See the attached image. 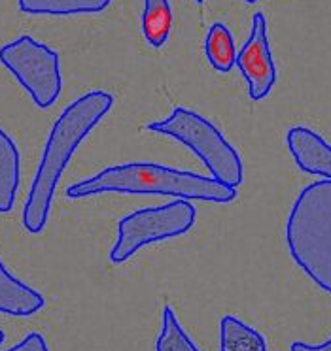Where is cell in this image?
Masks as SVG:
<instances>
[{
    "mask_svg": "<svg viewBox=\"0 0 331 351\" xmlns=\"http://www.w3.org/2000/svg\"><path fill=\"white\" fill-rule=\"evenodd\" d=\"M112 104L114 99L110 93H85L84 97L65 108V112L54 123L23 208V225L31 234L44 230L62 170L67 168L78 145L110 112Z\"/></svg>",
    "mask_w": 331,
    "mask_h": 351,
    "instance_id": "obj_1",
    "label": "cell"
},
{
    "mask_svg": "<svg viewBox=\"0 0 331 351\" xmlns=\"http://www.w3.org/2000/svg\"><path fill=\"white\" fill-rule=\"evenodd\" d=\"M100 193H127V195H170L184 200H205L225 204L237 197L235 187L214 178L184 172L176 168L152 162H127L104 168L67 189L69 199H85Z\"/></svg>",
    "mask_w": 331,
    "mask_h": 351,
    "instance_id": "obj_2",
    "label": "cell"
},
{
    "mask_svg": "<svg viewBox=\"0 0 331 351\" xmlns=\"http://www.w3.org/2000/svg\"><path fill=\"white\" fill-rule=\"evenodd\" d=\"M286 244L310 282L331 295V180L299 193L286 221Z\"/></svg>",
    "mask_w": 331,
    "mask_h": 351,
    "instance_id": "obj_3",
    "label": "cell"
},
{
    "mask_svg": "<svg viewBox=\"0 0 331 351\" xmlns=\"http://www.w3.org/2000/svg\"><path fill=\"white\" fill-rule=\"evenodd\" d=\"M148 130L165 134L187 145L205 167L214 176V180L229 187H239L244 180L242 160L235 147L229 145L224 134L203 115L195 114L187 108H174L169 117L163 121L148 125Z\"/></svg>",
    "mask_w": 331,
    "mask_h": 351,
    "instance_id": "obj_4",
    "label": "cell"
},
{
    "mask_svg": "<svg viewBox=\"0 0 331 351\" xmlns=\"http://www.w3.org/2000/svg\"><path fill=\"white\" fill-rule=\"evenodd\" d=\"M195 215V208L184 199L125 215L117 225V240L110 252V261L124 265L144 245L184 234L193 227Z\"/></svg>",
    "mask_w": 331,
    "mask_h": 351,
    "instance_id": "obj_5",
    "label": "cell"
},
{
    "mask_svg": "<svg viewBox=\"0 0 331 351\" xmlns=\"http://www.w3.org/2000/svg\"><path fill=\"white\" fill-rule=\"evenodd\" d=\"M0 62L10 70L32 102L42 110L52 108L62 89L61 62L52 47L31 36H19L0 47Z\"/></svg>",
    "mask_w": 331,
    "mask_h": 351,
    "instance_id": "obj_6",
    "label": "cell"
},
{
    "mask_svg": "<svg viewBox=\"0 0 331 351\" xmlns=\"http://www.w3.org/2000/svg\"><path fill=\"white\" fill-rule=\"evenodd\" d=\"M237 66L248 84L252 100H263L277 82V66L273 61L267 36V19L262 12L252 17V31L237 53Z\"/></svg>",
    "mask_w": 331,
    "mask_h": 351,
    "instance_id": "obj_7",
    "label": "cell"
},
{
    "mask_svg": "<svg viewBox=\"0 0 331 351\" xmlns=\"http://www.w3.org/2000/svg\"><path fill=\"white\" fill-rule=\"evenodd\" d=\"M286 144L303 172L331 180V145L320 134L307 127H293L288 130Z\"/></svg>",
    "mask_w": 331,
    "mask_h": 351,
    "instance_id": "obj_8",
    "label": "cell"
},
{
    "mask_svg": "<svg viewBox=\"0 0 331 351\" xmlns=\"http://www.w3.org/2000/svg\"><path fill=\"white\" fill-rule=\"evenodd\" d=\"M44 306L46 300L38 291L10 274L0 261V313L27 317L40 312Z\"/></svg>",
    "mask_w": 331,
    "mask_h": 351,
    "instance_id": "obj_9",
    "label": "cell"
},
{
    "mask_svg": "<svg viewBox=\"0 0 331 351\" xmlns=\"http://www.w3.org/2000/svg\"><path fill=\"white\" fill-rule=\"evenodd\" d=\"M21 162L14 140L0 129V214H8L16 204Z\"/></svg>",
    "mask_w": 331,
    "mask_h": 351,
    "instance_id": "obj_10",
    "label": "cell"
},
{
    "mask_svg": "<svg viewBox=\"0 0 331 351\" xmlns=\"http://www.w3.org/2000/svg\"><path fill=\"white\" fill-rule=\"evenodd\" d=\"M112 0H17L19 10L32 16H76L97 14L110 6Z\"/></svg>",
    "mask_w": 331,
    "mask_h": 351,
    "instance_id": "obj_11",
    "label": "cell"
},
{
    "mask_svg": "<svg viewBox=\"0 0 331 351\" xmlns=\"http://www.w3.org/2000/svg\"><path fill=\"white\" fill-rule=\"evenodd\" d=\"M220 351H267V343L255 328L224 315L220 321Z\"/></svg>",
    "mask_w": 331,
    "mask_h": 351,
    "instance_id": "obj_12",
    "label": "cell"
},
{
    "mask_svg": "<svg viewBox=\"0 0 331 351\" xmlns=\"http://www.w3.org/2000/svg\"><path fill=\"white\" fill-rule=\"evenodd\" d=\"M172 10L169 0H144L142 32L152 47H161L169 40Z\"/></svg>",
    "mask_w": 331,
    "mask_h": 351,
    "instance_id": "obj_13",
    "label": "cell"
},
{
    "mask_svg": "<svg viewBox=\"0 0 331 351\" xmlns=\"http://www.w3.org/2000/svg\"><path fill=\"white\" fill-rule=\"evenodd\" d=\"M205 51H207L208 62L218 72L225 74L237 64L235 40H233V34L224 23H214L208 29Z\"/></svg>",
    "mask_w": 331,
    "mask_h": 351,
    "instance_id": "obj_14",
    "label": "cell"
},
{
    "mask_svg": "<svg viewBox=\"0 0 331 351\" xmlns=\"http://www.w3.org/2000/svg\"><path fill=\"white\" fill-rule=\"evenodd\" d=\"M155 351H201L185 335L182 325L178 323L176 315L170 306H165L161 319V332L155 342Z\"/></svg>",
    "mask_w": 331,
    "mask_h": 351,
    "instance_id": "obj_15",
    "label": "cell"
},
{
    "mask_svg": "<svg viewBox=\"0 0 331 351\" xmlns=\"http://www.w3.org/2000/svg\"><path fill=\"white\" fill-rule=\"evenodd\" d=\"M6 351H49V348H47L46 338L40 332H29L17 346Z\"/></svg>",
    "mask_w": 331,
    "mask_h": 351,
    "instance_id": "obj_16",
    "label": "cell"
},
{
    "mask_svg": "<svg viewBox=\"0 0 331 351\" xmlns=\"http://www.w3.org/2000/svg\"><path fill=\"white\" fill-rule=\"evenodd\" d=\"M290 351H331V338L322 346H308L305 342H293Z\"/></svg>",
    "mask_w": 331,
    "mask_h": 351,
    "instance_id": "obj_17",
    "label": "cell"
},
{
    "mask_svg": "<svg viewBox=\"0 0 331 351\" xmlns=\"http://www.w3.org/2000/svg\"><path fill=\"white\" fill-rule=\"evenodd\" d=\"M6 340V335H4V330H0V343Z\"/></svg>",
    "mask_w": 331,
    "mask_h": 351,
    "instance_id": "obj_18",
    "label": "cell"
},
{
    "mask_svg": "<svg viewBox=\"0 0 331 351\" xmlns=\"http://www.w3.org/2000/svg\"><path fill=\"white\" fill-rule=\"evenodd\" d=\"M247 4H254V2H258V0H244Z\"/></svg>",
    "mask_w": 331,
    "mask_h": 351,
    "instance_id": "obj_19",
    "label": "cell"
},
{
    "mask_svg": "<svg viewBox=\"0 0 331 351\" xmlns=\"http://www.w3.org/2000/svg\"><path fill=\"white\" fill-rule=\"evenodd\" d=\"M195 2H199V4H201V2H205V0H195Z\"/></svg>",
    "mask_w": 331,
    "mask_h": 351,
    "instance_id": "obj_20",
    "label": "cell"
}]
</instances>
